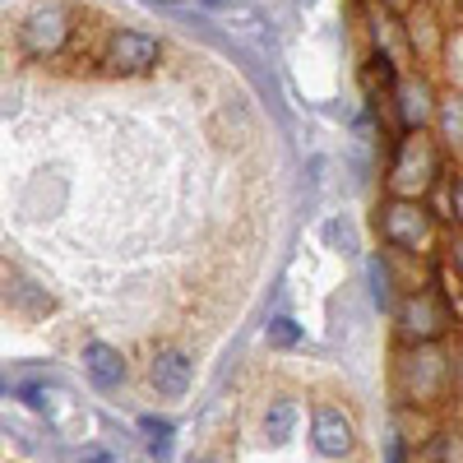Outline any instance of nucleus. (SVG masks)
<instances>
[{
	"mask_svg": "<svg viewBox=\"0 0 463 463\" xmlns=\"http://www.w3.org/2000/svg\"><path fill=\"white\" fill-rule=\"evenodd\" d=\"M454 384V353L440 343H417L394 353V394L408 408H440Z\"/></svg>",
	"mask_w": 463,
	"mask_h": 463,
	"instance_id": "f257e3e1",
	"label": "nucleus"
},
{
	"mask_svg": "<svg viewBox=\"0 0 463 463\" xmlns=\"http://www.w3.org/2000/svg\"><path fill=\"white\" fill-rule=\"evenodd\" d=\"M458 325L454 316V306L440 288H417L399 301V311H394V334L403 347H417V343H440L449 329Z\"/></svg>",
	"mask_w": 463,
	"mask_h": 463,
	"instance_id": "f03ea898",
	"label": "nucleus"
},
{
	"mask_svg": "<svg viewBox=\"0 0 463 463\" xmlns=\"http://www.w3.org/2000/svg\"><path fill=\"white\" fill-rule=\"evenodd\" d=\"M440 176V153H436V139L431 135H403L399 148H394V163H390V176H384V185H390V200H421L427 190L436 185Z\"/></svg>",
	"mask_w": 463,
	"mask_h": 463,
	"instance_id": "7ed1b4c3",
	"label": "nucleus"
},
{
	"mask_svg": "<svg viewBox=\"0 0 463 463\" xmlns=\"http://www.w3.org/2000/svg\"><path fill=\"white\" fill-rule=\"evenodd\" d=\"M375 227H380V237L390 241L394 250H421L431 241V232H436V213L421 204V200H384L375 209Z\"/></svg>",
	"mask_w": 463,
	"mask_h": 463,
	"instance_id": "20e7f679",
	"label": "nucleus"
},
{
	"mask_svg": "<svg viewBox=\"0 0 463 463\" xmlns=\"http://www.w3.org/2000/svg\"><path fill=\"white\" fill-rule=\"evenodd\" d=\"M158 56H163L158 37H153V33H135V28H116L107 37V47H102V65L111 74H144V70L158 65Z\"/></svg>",
	"mask_w": 463,
	"mask_h": 463,
	"instance_id": "39448f33",
	"label": "nucleus"
},
{
	"mask_svg": "<svg viewBox=\"0 0 463 463\" xmlns=\"http://www.w3.org/2000/svg\"><path fill=\"white\" fill-rule=\"evenodd\" d=\"M65 43H70V14H65L61 5L33 10V14L24 19V28H19V47H24V56H33V61L56 56Z\"/></svg>",
	"mask_w": 463,
	"mask_h": 463,
	"instance_id": "423d86ee",
	"label": "nucleus"
},
{
	"mask_svg": "<svg viewBox=\"0 0 463 463\" xmlns=\"http://www.w3.org/2000/svg\"><path fill=\"white\" fill-rule=\"evenodd\" d=\"M311 440H316V449H320L325 458H343V454H353V445H357L353 421H347V412L334 408V403H320V408H316V417H311Z\"/></svg>",
	"mask_w": 463,
	"mask_h": 463,
	"instance_id": "0eeeda50",
	"label": "nucleus"
},
{
	"mask_svg": "<svg viewBox=\"0 0 463 463\" xmlns=\"http://www.w3.org/2000/svg\"><path fill=\"white\" fill-rule=\"evenodd\" d=\"M394 102H399V126L412 135V130H427V121L436 116L440 98L431 93V84L421 80V74H412V80H399L394 89Z\"/></svg>",
	"mask_w": 463,
	"mask_h": 463,
	"instance_id": "6e6552de",
	"label": "nucleus"
},
{
	"mask_svg": "<svg viewBox=\"0 0 463 463\" xmlns=\"http://www.w3.org/2000/svg\"><path fill=\"white\" fill-rule=\"evenodd\" d=\"M148 380H153V390H158V394L181 399L190 390V357L176 353V347H163V353L148 362Z\"/></svg>",
	"mask_w": 463,
	"mask_h": 463,
	"instance_id": "1a4fd4ad",
	"label": "nucleus"
},
{
	"mask_svg": "<svg viewBox=\"0 0 463 463\" xmlns=\"http://www.w3.org/2000/svg\"><path fill=\"white\" fill-rule=\"evenodd\" d=\"M84 371L98 390H116V384H126V357L116 353L111 343H89L84 347Z\"/></svg>",
	"mask_w": 463,
	"mask_h": 463,
	"instance_id": "9d476101",
	"label": "nucleus"
},
{
	"mask_svg": "<svg viewBox=\"0 0 463 463\" xmlns=\"http://www.w3.org/2000/svg\"><path fill=\"white\" fill-rule=\"evenodd\" d=\"M408 47H412L417 56H427V61L445 47V37H440V28H436L431 5H412V10H408Z\"/></svg>",
	"mask_w": 463,
	"mask_h": 463,
	"instance_id": "9b49d317",
	"label": "nucleus"
},
{
	"mask_svg": "<svg viewBox=\"0 0 463 463\" xmlns=\"http://www.w3.org/2000/svg\"><path fill=\"white\" fill-rule=\"evenodd\" d=\"M412 463H463V436L458 431H436L417 445Z\"/></svg>",
	"mask_w": 463,
	"mask_h": 463,
	"instance_id": "f8f14e48",
	"label": "nucleus"
},
{
	"mask_svg": "<svg viewBox=\"0 0 463 463\" xmlns=\"http://www.w3.org/2000/svg\"><path fill=\"white\" fill-rule=\"evenodd\" d=\"M366 279H371V301L380 306V311H399V301H394V274H390V260H384V255H371V260H366Z\"/></svg>",
	"mask_w": 463,
	"mask_h": 463,
	"instance_id": "ddd939ff",
	"label": "nucleus"
},
{
	"mask_svg": "<svg viewBox=\"0 0 463 463\" xmlns=\"http://www.w3.org/2000/svg\"><path fill=\"white\" fill-rule=\"evenodd\" d=\"M292 427H297V403H292V399L269 403V412H264V436L274 440V445H283V440L292 436Z\"/></svg>",
	"mask_w": 463,
	"mask_h": 463,
	"instance_id": "4468645a",
	"label": "nucleus"
},
{
	"mask_svg": "<svg viewBox=\"0 0 463 463\" xmlns=\"http://www.w3.org/2000/svg\"><path fill=\"white\" fill-rule=\"evenodd\" d=\"M436 116H440V135H445L449 144H458V139H463V102L449 93V98H440Z\"/></svg>",
	"mask_w": 463,
	"mask_h": 463,
	"instance_id": "2eb2a0df",
	"label": "nucleus"
},
{
	"mask_svg": "<svg viewBox=\"0 0 463 463\" xmlns=\"http://www.w3.org/2000/svg\"><path fill=\"white\" fill-rule=\"evenodd\" d=\"M144 431H148V454L153 458H172V421L144 417Z\"/></svg>",
	"mask_w": 463,
	"mask_h": 463,
	"instance_id": "dca6fc26",
	"label": "nucleus"
},
{
	"mask_svg": "<svg viewBox=\"0 0 463 463\" xmlns=\"http://www.w3.org/2000/svg\"><path fill=\"white\" fill-rule=\"evenodd\" d=\"M445 260H449V269L463 279V227H454L449 237H445Z\"/></svg>",
	"mask_w": 463,
	"mask_h": 463,
	"instance_id": "f3484780",
	"label": "nucleus"
},
{
	"mask_svg": "<svg viewBox=\"0 0 463 463\" xmlns=\"http://www.w3.org/2000/svg\"><path fill=\"white\" fill-rule=\"evenodd\" d=\"M269 343H279V347H288V343H297V325H292L288 316H279L274 325H269Z\"/></svg>",
	"mask_w": 463,
	"mask_h": 463,
	"instance_id": "a211bd4d",
	"label": "nucleus"
},
{
	"mask_svg": "<svg viewBox=\"0 0 463 463\" xmlns=\"http://www.w3.org/2000/svg\"><path fill=\"white\" fill-rule=\"evenodd\" d=\"M445 56H449V70H463V28L445 33Z\"/></svg>",
	"mask_w": 463,
	"mask_h": 463,
	"instance_id": "6ab92c4d",
	"label": "nucleus"
},
{
	"mask_svg": "<svg viewBox=\"0 0 463 463\" xmlns=\"http://www.w3.org/2000/svg\"><path fill=\"white\" fill-rule=\"evenodd\" d=\"M449 209H454V222L463 227V176H454V185H449Z\"/></svg>",
	"mask_w": 463,
	"mask_h": 463,
	"instance_id": "aec40b11",
	"label": "nucleus"
},
{
	"mask_svg": "<svg viewBox=\"0 0 463 463\" xmlns=\"http://www.w3.org/2000/svg\"><path fill=\"white\" fill-rule=\"evenodd\" d=\"M84 463H121V458L107 454V449H89V454H84Z\"/></svg>",
	"mask_w": 463,
	"mask_h": 463,
	"instance_id": "412c9836",
	"label": "nucleus"
},
{
	"mask_svg": "<svg viewBox=\"0 0 463 463\" xmlns=\"http://www.w3.org/2000/svg\"><path fill=\"white\" fill-rule=\"evenodd\" d=\"M380 5H384V10H394V14H408V10H412V0H380Z\"/></svg>",
	"mask_w": 463,
	"mask_h": 463,
	"instance_id": "4be33fe9",
	"label": "nucleus"
},
{
	"mask_svg": "<svg viewBox=\"0 0 463 463\" xmlns=\"http://www.w3.org/2000/svg\"><path fill=\"white\" fill-rule=\"evenodd\" d=\"M454 384H463V343L454 347Z\"/></svg>",
	"mask_w": 463,
	"mask_h": 463,
	"instance_id": "5701e85b",
	"label": "nucleus"
}]
</instances>
